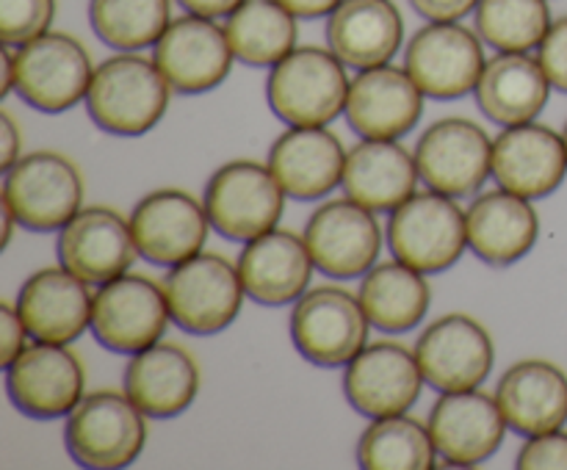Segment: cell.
<instances>
[{
    "label": "cell",
    "instance_id": "cell-36",
    "mask_svg": "<svg viewBox=\"0 0 567 470\" xmlns=\"http://www.w3.org/2000/svg\"><path fill=\"white\" fill-rule=\"evenodd\" d=\"M89 22L114 50L155 48L172 22V0H89Z\"/></svg>",
    "mask_w": 567,
    "mask_h": 470
},
{
    "label": "cell",
    "instance_id": "cell-43",
    "mask_svg": "<svg viewBox=\"0 0 567 470\" xmlns=\"http://www.w3.org/2000/svg\"><path fill=\"white\" fill-rule=\"evenodd\" d=\"M244 0H177L183 11L199 17H210V20H219V17L233 14V11L241 6Z\"/></svg>",
    "mask_w": 567,
    "mask_h": 470
},
{
    "label": "cell",
    "instance_id": "cell-38",
    "mask_svg": "<svg viewBox=\"0 0 567 470\" xmlns=\"http://www.w3.org/2000/svg\"><path fill=\"white\" fill-rule=\"evenodd\" d=\"M518 470H567V431L554 429L526 437L515 457Z\"/></svg>",
    "mask_w": 567,
    "mask_h": 470
},
{
    "label": "cell",
    "instance_id": "cell-10",
    "mask_svg": "<svg viewBox=\"0 0 567 470\" xmlns=\"http://www.w3.org/2000/svg\"><path fill=\"white\" fill-rule=\"evenodd\" d=\"M169 321L164 282L125 271L94 291L92 332L109 352L136 354L153 346L164 337Z\"/></svg>",
    "mask_w": 567,
    "mask_h": 470
},
{
    "label": "cell",
    "instance_id": "cell-35",
    "mask_svg": "<svg viewBox=\"0 0 567 470\" xmlns=\"http://www.w3.org/2000/svg\"><path fill=\"white\" fill-rule=\"evenodd\" d=\"M551 22L548 0H480L474 9L476 33L496 53L537 50Z\"/></svg>",
    "mask_w": 567,
    "mask_h": 470
},
{
    "label": "cell",
    "instance_id": "cell-28",
    "mask_svg": "<svg viewBox=\"0 0 567 470\" xmlns=\"http://www.w3.org/2000/svg\"><path fill=\"white\" fill-rule=\"evenodd\" d=\"M496 401L515 435H543L567 424V374L551 359H518L502 374Z\"/></svg>",
    "mask_w": 567,
    "mask_h": 470
},
{
    "label": "cell",
    "instance_id": "cell-15",
    "mask_svg": "<svg viewBox=\"0 0 567 470\" xmlns=\"http://www.w3.org/2000/svg\"><path fill=\"white\" fill-rule=\"evenodd\" d=\"M421 374L437 393L482 387L496 365V343L487 326L468 313H446L426 324L415 341Z\"/></svg>",
    "mask_w": 567,
    "mask_h": 470
},
{
    "label": "cell",
    "instance_id": "cell-30",
    "mask_svg": "<svg viewBox=\"0 0 567 470\" xmlns=\"http://www.w3.org/2000/svg\"><path fill=\"white\" fill-rule=\"evenodd\" d=\"M415 153L388 138H360L347 153L341 188L374 213H391L419 188Z\"/></svg>",
    "mask_w": 567,
    "mask_h": 470
},
{
    "label": "cell",
    "instance_id": "cell-16",
    "mask_svg": "<svg viewBox=\"0 0 567 470\" xmlns=\"http://www.w3.org/2000/svg\"><path fill=\"white\" fill-rule=\"evenodd\" d=\"M424 385L415 348L399 341L365 343L363 352L343 365V396L365 418L410 412Z\"/></svg>",
    "mask_w": 567,
    "mask_h": 470
},
{
    "label": "cell",
    "instance_id": "cell-17",
    "mask_svg": "<svg viewBox=\"0 0 567 470\" xmlns=\"http://www.w3.org/2000/svg\"><path fill=\"white\" fill-rule=\"evenodd\" d=\"M313 263L321 274L332 280H354L363 276L371 265L380 263L382 224L374 210L354 199H327L310 213L305 224Z\"/></svg>",
    "mask_w": 567,
    "mask_h": 470
},
{
    "label": "cell",
    "instance_id": "cell-3",
    "mask_svg": "<svg viewBox=\"0 0 567 470\" xmlns=\"http://www.w3.org/2000/svg\"><path fill=\"white\" fill-rule=\"evenodd\" d=\"M147 442V415L125 390H94L66 415L64 446L81 468L116 470L136 462Z\"/></svg>",
    "mask_w": 567,
    "mask_h": 470
},
{
    "label": "cell",
    "instance_id": "cell-32",
    "mask_svg": "<svg viewBox=\"0 0 567 470\" xmlns=\"http://www.w3.org/2000/svg\"><path fill=\"white\" fill-rule=\"evenodd\" d=\"M426 276L430 274L402 260L371 265L358 291L371 326L391 335L415 330L426 318L432 304V288Z\"/></svg>",
    "mask_w": 567,
    "mask_h": 470
},
{
    "label": "cell",
    "instance_id": "cell-23",
    "mask_svg": "<svg viewBox=\"0 0 567 470\" xmlns=\"http://www.w3.org/2000/svg\"><path fill=\"white\" fill-rule=\"evenodd\" d=\"M236 263L247 299L264 307L297 302L310 288L316 271L305 236L282 227L244 243Z\"/></svg>",
    "mask_w": 567,
    "mask_h": 470
},
{
    "label": "cell",
    "instance_id": "cell-2",
    "mask_svg": "<svg viewBox=\"0 0 567 470\" xmlns=\"http://www.w3.org/2000/svg\"><path fill=\"white\" fill-rule=\"evenodd\" d=\"M349 83L347 64L330 48L305 44L271 66L266 100L286 125H330L347 111Z\"/></svg>",
    "mask_w": 567,
    "mask_h": 470
},
{
    "label": "cell",
    "instance_id": "cell-21",
    "mask_svg": "<svg viewBox=\"0 0 567 470\" xmlns=\"http://www.w3.org/2000/svg\"><path fill=\"white\" fill-rule=\"evenodd\" d=\"M424 100L426 94L404 66L382 64L354 75L343 114L360 138L399 142L421 122Z\"/></svg>",
    "mask_w": 567,
    "mask_h": 470
},
{
    "label": "cell",
    "instance_id": "cell-47",
    "mask_svg": "<svg viewBox=\"0 0 567 470\" xmlns=\"http://www.w3.org/2000/svg\"><path fill=\"white\" fill-rule=\"evenodd\" d=\"M563 138H565V147H567V122H565V130H563Z\"/></svg>",
    "mask_w": 567,
    "mask_h": 470
},
{
    "label": "cell",
    "instance_id": "cell-8",
    "mask_svg": "<svg viewBox=\"0 0 567 470\" xmlns=\"http://www.w3.org/2000/svg\"><path fill=\"white\" fill-rule=\"evenodd\" d=\"M3 175V202L25 230L59 232L83 208L81 169L55 149L22 155Z\"/></svg>",
    "mask_w": 567,
    "mask_h": 470
},
{
    "label": "cell",
    "instance_id": "cell-4",
    "mask_svg": "<svg viewBox=\"0 0 567 470\" xmlns=\"http://www.w3.org/2000/svg\"><path fill=\"white\" fill-rule=\"evenodd\" d=\"M385 238L396 260L424 274H441L468 249V221L457 197L426 188L391 210Z\"/></svg>",
    "mask_w": 567,
    "mask_h": 470
},
{
    "label": "cell",
    "instance_id": "cell-12",
    "mask_svg": "<svg viewBox=\"0 0 567 470\" xmlns=\"http://www.w3.org/2000/svg\"><path fill=\"white\" fill-rule=\"evenodd\" d=\"M485 42L460 22H430L404 48V70L432 100L471 94L485 70Z\"/></svg>",
    "mask_w": 567,
    "mask_h": 470
},
{
    "label": "cell",
    "instance_id": "cell-39",
    "mask_svg": "<svg viewBox=\"0 0 567 470\" xmlns=\"http://www.w3.org/2000/svg\"><path fill=\"white\" fill-rule=\"evenodd\" d=\"M537 61L557 92L567 94V14L551 22L537 48Z\"/></svg>",
    "mask_w": 567,
    "mask_h": 470
},
{
    "label": "cell",
    "instance_id": "cell-40",
    "mask_svg": "<svg viewBox=\"0 0 567 470\" xmlns=\"http://www.w3.org/2000/svg\"><path fill=\"white\" fill-rule=\"evenodd\" d=\"M28 337H31V332H28L17 304H0V365H3V368L9 363H14V359L25 352Z\"/></svg>",
    "mask_w": 567,
    "mask_h": 470
},
{
    "label": "cell",
    "instance_id": "cell-20",
    "mask_svg": "<svg viewBox=\"0 0 567 470\" xmlns=\"http://www.w3.org/2000/svg\"><path fill=\"white\" fill-rule=\"evenodd\" d=\"M59 263L89 285H103L133 269L138 254L131 219L105 205L81 208L59 230Z\"/></svg>",
    "mask_w": 567,
    "mask_h": 470
},
{
    "label": "cell",
    "instance_id": "cell-33",
    "mask_svg": "<svg viewBox=\"0 0 567 470\" xmlns=\"http://www.w3.org/2000/svg\"><path fill=\"white\" fill-rule=\"evenodd\" d=\"M299 17L280 0H244L225 17L227 42L236 61L247 66H275L297 48Z\"/></svg>",
    "mask_w": 567,
    "mask_h": 470
},
{
    "label": "cell",
    "instance_id": "cell-1",
    "mask_svg": "<svg viewBox=\"0 0 567 470\" xmlns=\"http://www.w3.org/2000/svg\"><path fill=\"white\" fill-rule=\"evenodd\" d=\"M172 86L155 59L138 50H120L94 66L89 86L86 114L111 136H144L164 119Z\"/></svg>",
    "mask_w": 567,
    "mask_h": 470
},
{
    "label": "cell",
    "instance_id": "cell-14",
    "mask_svg": "<svg viewBox=\"0 0 567 470\" xmlns=\"http://www.w3.org/2000/svg\"><path fill=\"white\" fill-rule=\"evenodd\" d=\"M426 426L437 448V468H474L487 462L509 429L496 393L491 396L480 387L441 393Z\"/></svg>",
    "mask_w": 567,
    "mask_h": 470
},
{
    "label": "cell",
    "instance_id": "cell-18",
    "mask_svg": "<svg viewBox=\"0 0 567 470\" xmlns=\"http://www.w3.org/2000/svg\"><path fill=\"white\" fill-rule=\"evenodd\" d=\"M138 254L153 265H172L203 252L210 224L205 202L183 188H155L131 213Z\"/></svg>",
    "mask_w": 567,
    "mask_h": 470
},
{
    "label": "cell",
    "instance_id": "cell-11",
    "mask_svg": "<svg viewBox=\"0 0 567 470\" xmlns=\"http://www.w3.org/2000/svg\"><path fill=\"white\" fill-rule=\"evenodd\" d=\"M413 153L421 182L449 197H471L493 177V138L465 116L432 122Z\"/></svg>",
    "mask_w": 567,
    "mask_h": 470
},
{
    "label": "cell",
    "instance_id": "cell-26",
    "mask_svg": "<svg viewBox=\"0 0 567 470\" xmlns=\"http://www.w3.org/2000/svg\"><path fill=\"white\" fill-rule=\"evenodd\" d=\"M347 153L327 125H288L269 149V169L291 199H321L343 180Z\"/></svg>",
    "mask_w": 567,
    "mask_h": 470
},
{
    "label": "cell",
    "instance_id": "cell-41",
    "mask_svg": "<svg viewBox=\"0 0 567 470\" xmlns=\"http://www.w3.org/2000/svg\"><path fill=\"white\" fill-rule=\"evenodd\" d=\"M410 3L430 22H460L465 14H474L480 0H410Z\"/></svg>",
    "mask_w": 567,
    "mask_h": 470
},
{
    "label": "cell",
    "instance_id": "cell-6",
    "mask_svg": "<svg viewBox=\"0 0 567 470\" xmlns=\"http://www.w3.org/2000/svg\"><path fill=\"white\" fill-rule=\"evenodd\" d=\"M172 321L192 335H216L241 313L244 291L238 263L225 254L199 252L172 265L164 276Z\"/></svg>",
    "mask_w": 567,
    "mask_h": 470
},
{
    "label": "cell",
    "instance_id": "cell-46",
    "mask_svg": "<svg viewBox=\"0 0 567 470\" xmlns=\"http://www.w3.org/2000/svg\"><path fill=\"white\" fill-rule=\"evenodd\" d=\"M0 219H3V232H0V249H9L11 238H14V227L20 224V221H17L14 210H11L6 202H0Z\"/></svg>",
    "mask_w": 567,
    "mask_h": 470
},
{
    "label": "cell",
    "instance_id": "cell-45",
    "mask_svg": "<svg viewBox=\"0 0 567 470\" xmlns=\"http://www.w3.org/2000/svg\"><path fill=\"white\" fill-rule=\"evenodd\" d=\"M0 64H3V81H0V97H11V94L17 92V70H14V48H9V44H3V59H0Z\"/></svg>",
    "mask_w": 567,
    "mask_h": 470
},
{
    "label": "cell",
    "instance_id": "cell-29",
    "mask_svg": "<svg viewBox=\"0 0 567 470\" xmlns=\"http://www.w3.org/2000/svg\"><path fill=\"white\" fill-rule=\"evenodd\" d=\"M404 44V17L393 0H341L327 17V48L352 70L391 64Z\"/></svg>",
    "mask_w": 567,
    "mask_h": 470
},
{
    "label": "cell",
    "instance_id": "cell-9",
    "mask_svg": "<svg viewBox=\"0 0 567 470\" xmlns=\"http://www.w3.org/2000/svg\"><path fill=\"white\" fill-rule=\"evenodd\" d=\"M17 94L42 114H61L86 100L94 64L81 39L48 31L14 48Z\"/></svg>",
    "mask_w": 567,
    "mask_h": 470
},
{
    "label": "cell",
    "instance_id": "cell-5",
    "mask_svg": "<svg viewBox=\"0 0 567 470\" xmlns=\"http://www.w3.org/2000/svg\"><path fill=\"white\" fill-rule=\"evenodd\" d=\"M286 197L269 164L238 158L210 175L203 202L216 232L247 243L280 224Z\"/></svg>",
    "mask_w": 567,
    "mask_h": 470
},
{
    "label": "cell",
    "instance_id": "cell-42",
    "mask_svg": "<svg viewBox=\"0 0 567 470\" xmlns=\"http://www.w3.org/2000/svg\"><path fill=\"white\" fill-rule=\"evenodd\" d=\"M22 158V130L9 111H0V166L11 169Z\"/></svg>",
    "mask_w": 567,
    "mask_h": 470
},
{
    "label": "cell",
    "instance_id": "cell-25",
    "mask_svg": "<svg viewBox=\"0 0 567 470\" xmlns=\"http://www.w3.org/2000/svg\"><path fill=\"white\" fill-rule=\"evenodd\" d=\"M203 370L186 346L158 341L131 354L125 368V393L147 418L166 420L186 412L199 396Z\"/></svg>",
    "mask_w": 567,
    "mask_h": 470
},
{
    "label": "cell",
    "instance_id": "cell-24",
    "mask_svg": "<svg viewBox=\"0 0 567 470\" xmlns=\"http://www.w3.org/2000/svg\"><path fill=\"white\" fill-rule=\"evenodd\" d=\"M94 293L66 265L37 269L17 293V310L33 341L75 343L92 330Z\"/></svg>",
    "mask_w": 567,
    "mask_h": 470
},
{
    "label": "cell",
    "instance_id": "cell-44",
    "mask_svg": "<svg viewBox=\"0 0 567 470\" xmlns=\"http://www.w3.org/2000/svg\"><path fill=\"white\" fill-rule=\"evenodd\" d=\"M280 3L291 9L299 20H319V17H330L341 0H280Z\"/></svg>",
    "mask_w": 567,
    "mask_h": 470
},
{
    "label": "cell",
    "instance_id": "cell-37",
    "mask_svg": "<svg viewBox=\"0 0 567 470\" xmlns=\"http://www.w3.org/2000/svg\"><path fill=\"white\" fill-rule=\"evenodd\" d=\"M55 0H0V36L9 48L31 42L50 31Z\"/></svg>",
    "mask_w": 567,
    "mask_h": 470
},
{
    "label": "cell",
    "instance_id": "cell-27",
    "mask_svg": "<svg viewBox=\"0 0 567 470\" xmlns=\"http://www.w3.org/2000/svg\"><path fill=\"white\" fill-rule=\"evenodd\" d=\"M468 249L493 269H507L535 249L540 238V216L532 199L507 188L476 194L465 210Z\"/></svg>",
    "mask_w": 567,
    "mask_h": 470
},
{
    "label": "cell",
    "instance_id": "cell-22",
    "mask_svg": "<svg viewBox=\"0 0 567 470\" xmlns=\"http://www.w3.org/2000/svg\"><path fill=\"white\" fill-rule=\"evenodd\" d=\"M567 147L563 133L537 119L509 125L493 138V177L507 191L526 199H543L563 186Z\"/></svg>",
    "mask_w": 567,
    "mask_h": 470
},
{
    "label": "cell",
    "instance_id": "cell-31",
    "mask_svg": "<svg viewBox=\"0 0 567 470\" xmlns=\"http://www.w3.org/2000/svg\"><path fill=\"white\" fill-rule=\"evenodd\" d=\"M551 81L529 53H496L487 59L474 94L480 111L493 125H524L543 114Z\"/></svg>",
    "mask_w": 567,
    "mask_h": 470
},
{
    "label": "cell",
    "instance_id": "cell-7",
    "mask_svg": "<svg viewBox=\"0 0 567 470\" xmlns=\"http://www.w3.org/2000/svg\"><path fill=\"white\" fill-rule=\"evenodd\" d=\"M291 341L308 363L343 368L369 343L371 321L358 293L341 285L308 288L293 302Z\"/></svg>",
    "mask_w": 567,
    "mask_h": 470
},
{
    "label": "cell",
    "instance_id": "cell-13",
    "mask_svg": "<svg viewBox=\"0 0 567 470\" xmlns=\"http://www.w3.org/2000/svg\"><path fill=\"white\" fill-rule=\"evenodd\" d=\"M83 363L70 343L33 341L6 365V393L28 418H66L86 396Z\"/></svg>",
    "mask_w": 567,
    "mask_h": 470
},
{
    "label": "cell",
    "instance_id": "cell-34",
    "mask_svg": "<svg viewBox=\"0 0 567 470\" xmlns=\"http://www.w3.org/2000/svg\"><path fill=\"white\" fill-rule=\"evenodd\" d=\"M358 462L365 470L437 468V448L430 426L404 415L371 418L358 442Z\"/></svg>",
    "mask_w": 567,
    "mask_h": 470
},
{
    "label": "cell",
    "instance_id": "cell-19",
    "mask_svg": "<svg viewBox=\"0 0 567 470\" xmlns=\"http://www.w3.org/2000/svg\"><path fill=\"white\" fill-rule=\"evenodd\" d=\"M153 59L169 81L172 92L205 94L227 81L236 55L227 42L225 25L186 11L161 33Z\"/></svg>",
    "mask_w": 567,
    "mask_h": 470
}]
</instances>
